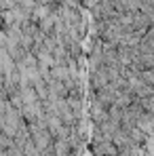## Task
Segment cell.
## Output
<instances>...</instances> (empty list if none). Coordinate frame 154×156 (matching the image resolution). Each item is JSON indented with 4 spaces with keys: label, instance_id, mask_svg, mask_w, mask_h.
I'll use <instances>...</instances> for the list:
<instances>
[{
    "label": "cell",
    "instance_id": "obj_1",
    "mask_svg": "<svg viewBox=\"0 0 154 156\" xmlns=\"http://www.w3.org/2000/svg\"><path fill=\"white\" fill-rule=\"evenodd\" d=\"M137 127L144 131L146 135L154 133V114H152V112H146V114H141V116H139V120H137Z\"/></svg>",
    "mask_w": 154,
    "mask_h": 156
}]
</instances>
